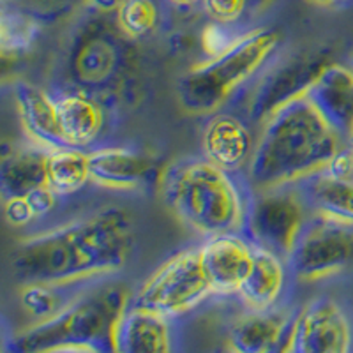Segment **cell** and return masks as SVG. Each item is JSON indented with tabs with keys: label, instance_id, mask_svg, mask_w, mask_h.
<instances>
[{
	"label": "cell",
	"instance_id": "cell-14",
	"mask_svg": "<svg viewBox=\"0 0 353 353\" xmlns=\"http://www.w3.org/2000/svg\"><path fill=\"white\" fill-rule=\"evenodd\" d=\"M295 314L265 309L235 321L228 332L230 348L241 353L288 352Z\"/></svg>",
	"mask_w": 353,
	"mask_h": 353
},
{
	"label": "cell",
	"instance_id": "cell-16",
	"mask_svg": "<svg viewBox=\"0 0 353 353\" xmlns=\"http://www.w3.org/2000/svg\"><path fill=\"white\" fill-rule=\"evenodd\" d=\"M90 181L103 188L137 189L145 185L156 173L152 156L125 147H108L88 152Z\"/></svg>",
	"mask_w": 353,
	"mask_h": 353
},
{
	"label": "cell",
	"instance_id": "cell-23",
	"mask_svg": "<svg viewBox=\"0 0 353 353\" xmlns=\"http://www.w3.org/2000/svg\"><path fill=\"white\" fill-rule=\"evenodd\" d=\"M88 181H90L88 152L77 147L48 150L46 182L59 196L77 193Z\"/></svg>",
	"mask_w": 353,
	"mask_h": 353
},
{
	"label": "cell",
	"instance_id": "cell-15",
	"mask_svg": "<svg viewBox=\"0 0 353 353\" xmlns=\"http://www.w3.org/2000/svg\"><path fill=\"white\" fill-rule=\"evenodd\" d=\"M205 157L226 172L248 168L256 141L244 119L233 113H217L203 131Z\"/></svg>",
	"mask_w": 353,
	"mask_h": 353
},
{
	"label": "cell",
	"instance_id": "cell-21",
	"mask_svg": "<svg viewBox=\"0 0 353 353\" xmlns=\"http://www.w3.org/2000/svg\"><path fill=\"white\" fill-rule=\"evenodd\" d=\"M285 283L286 267L283 258L254 245L253 265L237 293L253 311H265L272 309L279 301Z\"/></svg>",
	"mask_w": 353,
	"mask_h": 353
},
{
	"label": "cell",
	"instance_id": "cell-20",
	"mask_svg": "<svg viewBox=\"0 0 353 353\" xmlns=\"http://www.w3.org/2000/svg\"><path fill=\"white\" fill-rule=\"evenodd\" d=\"M57 110L68 147L85 149L99 140L105 129V112L97 97L72 90L57 99Z\"/></svg>",
	"mask_w": 353,
	"mask_h": 353
},
{
	"label": "cell",
	"instance_id": "cell-9",
	"mask_svg": "<svg viewBox=\"0 0 353 353\" xmlns=\"http://www.w3.org/2000/svg\"><path fill=\"white\" fill-rule=\"evenodd\" d=\"M286 261L299 281L313 283L341 272L353 261V228L318 217L305 225Z\"/></svg>",
	"mask_w": 353,
	"mask_h": 353
},
{
	"label": "cell",
	"instance_id": "cell-3",
	"mask_svg": "<svg viewBox=\"0 0 353 353\" xmlns=\"http://www.w3.org/2000/svg\"><path fill=\"white\" fill-rule=\"evenodd\" d=\"M166 207L201 235L235 233L244 226L245 205L232 173L205 159H179L159 175Z\"/></svg>",
	"mask_w": 353,
	"mask_h": 353
},
{
	"label": "cell",
	"instance_id": "cell-17",
	"mask_svg": "<svg viewBox=\"0 0 353 353\" xmlns=\"http://www.w3.org/2000/svg\"><path fill=\"white\" fill-rule=\"evenodd\" d=\"M113 348L119 353L170 352L172 330L168 316L152 309L129 305L115 327Z\"/></svg>",
	"mask_w": 353,
	"mask_h": 353
},
{
	"label": "cell",
	"instance_id": "cell-11",
	"mask_svg": "<svg viewBox=\"0 0 353 353\" xmlns=\"http://www.w3.org/2000/svg\"><path fill=\"white\" fill-rule=\"evenodd\" d=\"M353 350V323L336 301L318 297L295 314L288 352L346 353Z\"/></svg>",
	"mask_w": 353,
	"mask_h": 353
},
{
	"label": "cell",
	"instance_id": "cell-18",
	"mask_svg": "<svg viewBox=\"0 0 353 353\" xmlns=\"http://www.w3.org/2000/svg\"><path fill=\"white\" fill-rule=\"evenodd\" d=\"M14 105L28 138L44 149L68 147L62 137L57 99L32 83H17Z\"/></svg>",
	"mask_w": 353,
	"mask_h": 353
},
{
	"label": "cell",
	"instance_id": "cell-31",
	"mask_svg": "<svg viewBox=\"0 0 353 353\" xmlns=\"http://www.w3.org/2000/svg\"><path fill=\"white\" fill-rule=\"evenodd\" d=\"M85 2H87L94 11L105 12L106 14V12L117 11V9L121 8L124 0H85Z\"/></svg>",
	"mask_w": 353,
	"mask_h": 353
},
{
	"label": "cell",
	"instance_id": "cell-4",
	"mask_svg": "<svg viewBox=\"0 0 353 353\" xmlns=\"http://www.w3.org/2000/svg\"><path fill=\"white\" fill-rule=\"evenodd\" d=\"M131 305L121 285H108L71 299L55 316L12 337L11 350L20 353L115 352V327Z\"/></svg>",
	"mask_w": 353,
	"mask_h": 353
},
{
	"label": "cell",
	"instance_id": "cell-29",
	"mask_svg": "<svg viewBox=\"0 0 353 353\" xmlns=\"http://www.w3.org/2000/svg\"><path fill=\"white\" fill-rule=\"evenodd\" d=\"M325 172L329 175L337 176V179H348L353 181V147L350 145H343L341 149L334 154L332 159L329 161V165L325 166Z\"/></svg>",
	"mask_w": 353,
	"mask_h": 353
},
{
	"label": "cell",
	"instance_id": "cell-36",
	"mask_svg": "<svg viewBox=\"0 0 353 353\" xmlns=\"http://www.w3.org/2000/svg\"><path fill=\"white\" fill-rule=\"evenodd\" d=\"M350 62H352V68H353V53H352V57H350Z\"/></svg>",
	"mask_w": 353,
	"mask_h": 353
},
{
	"label": "cell",
	"instance_id": "cell-25",
	"mask_svg": "<svg viewBox=\"0 0 353 353\" xmlns=\"http://www.w3.org/2000/svg\"><path fill=\"white\" fill-rule=\"evenodd\" d=\"M61 288L62 285L52 283H25L20 295L21 305L39 321L48 320L68 305Z\"/></svg>",
	"mask_w": 353,
	"mask_h": 353
},
{
	"label": "cell",
	"instance_id": "cell-2",
	"mask_svg": "<svg viewBox=\"0 0 353 353\" xmlns=\"http://www.w3.org/2000/svg\"><path fill=\"white\" fill-rule=\"evenodd\" d=\"M343 140L302 94L263 122L248 165L249 184L256 191L297 184L325 170Z\"/></svg>",
	"mask_w": 353,
	"mask_h": 353
},
{
	"label": "cell",
	"instance_id": "cell-34",
	"mask_svg": "<svg viewBox=\"0 0 353 353\" xmlns=\"http://www.w3.org/2000/svg\"><path fill=\"white\" fill-rule=\"evenodd\" d=\"M170 2H173V4L176 6H193V4H198V2H201V0H170Z\"/></svg>",
	"mask_w": 353,
	"mask_h": 353
},
{
	"label": "cell",
	"instance_id": "cell-10",
	"mask_svg": "<svg viewBox=\"0 0 353 353\" xmlns=\"http://www.w3.org/2000/svg\"><path fill=\"white\" fill-rule=\"evenodd\" d=\"M327 62L320 53L299 52L286 57L265 72L249 101V117L254 124H263L276 110L302 96Z\"/></svg>",
	"mask_w": 353,
	"mask_h": 353
},
{
	"label": "cell",
	"instance_id": "cell-13",
	"mask_svg": "<svg viewBox=\"0 0 353 353\" xmlns=\"http://www.w3.org/2000/svg\"><path fill=\"white\" fill-rule=\"evenodd\" d=\"M254 260V245L235 233L214 235L200 248V261L212 292H239Z\"/></svg>",
	"mask_w": 353,
	"mask_h": 353
},
{
	"label": "cell",
	"instance_id": "cell-22",
	"mask_svg": "<svg viewBox=\"0 0 353 353\" xmlns=\"http://www.w3.org/2000/svg\"><path fill=\"white\" fill-rule=\"evenodd\" d=\"M50 149H17L2 156L0 184L2 194L25 196L34 189L46 185V156Z\"/></svg>",
	"mask_w": 353,
	"mask_h": 353
},
{
	"label": "cell",
	"instance_id": "cell-35",
	"mask_svg": "<svg viewBox=\"0 0 353 353\" xmlns=\"http://www.w3.org/2000/svg\"><path fill=\"white\" fill-rule=\"evenodd\" d=\"M350 145H352V147H353V132H352V137H350Z\"/></svg>",
	"mask_w": 353,
	"mask_h": 353
},
{
	"label": "cell",
	"instance_id": "cell-1",
	"mask_svg": "<svg viewBox=\"0 0 353 353\" xmlns=\"http://www.w3.org/2000/svg\"><path fill=\"white\" fill-rule=\"evenodd\" d=\"M134 244L137 228L129 210L105 207L25 239L12 251L11 269L25 283L68 286L121 270Z\"/></svg>",
	"mask_w": 353,
	"mask_h": 353
},
{
	"label": "cell",
	"instance_id": "cell-28",
	"mask_svg": "<svg viewBox=\"0 0 353 353\" xmlns=\"http://www.w3.org/2000/svg\"><path fill=\"white\" fill-rule=\"evenodd\" d=\"M4 217L9 225L25 226L36 217V214L25 196H8L4 198Z\"/></svg>",
	"mask_w": 353,
	"mask_h": 353
},
{
	"label": "cell",
	"instance_id": "cell-32",
	"mask_svg": "<svg viewBox=\"0 0 353 353\" xmlns=\"http://www.w3.org/2000/svg\"><path fill=\"white\" fill-rule=\"evenodd\" d=\"M309 2L321 6V8H341V6L352 4L353 0H309Z\"/></svg>",
	"mask_w": 353,
	"mask_h": 353
},
{
	"label": "cell",
	"instance_id": "cell-7",
	"mask_svg": "<svg viewBox=\"0 0 353 353\" xmlns=\"http://www.w3.org/2000/svg\"><path fill=\"white\" fill-rule=\"evenodd\" d=\"M261 189L245 210L244 228L254 245L288 260L307 225L309 207L299 188Z\"/></svg>",
	"mask_w": 353,
	"mask_h": 353
},
{
	"label": "cell",
	"instance_id": "cell-24",
	"mask_svg": "<svg viewBox=\"0 0 353 353\" xmlns=\"http://www.w3.org/2000/svg\"><path fill=\"white\" fill-rule=\"evenodd\" d=\"M159 12L154 0H124L117 9V25L129 39H143L154 32Z\"/></svg>",
	"mask_w": 353,
	"mask_h": 353
},
{
	"label": "cell",
	"instance_id": "cell-19",
	"mask_svg": "<svg viewBox=\"0 0 353 353\" xmlns=\"http://www.w3.org/2000/svg\"><path fill=\"white\" fill-rule=\"evenodd\" d=\"M309 210L332 223L353 228V181L337 179L325 170L299 181Z\"/></svg>",
	"mask_w": 353,
	"mask_h": 353
},
{
	"label": "cell",
	"instance_id": "cell-12",
	"mask_svg": "<svg viewBox=\"0 0 353 353\" xmlns=\"http://www.w3.org/2000/svg\"><path fill=\"white\" fill-rule=\"evenodd\" d=\"M304 96L330 128L348 141L353 132V68L327 62Z\"/></svg>",
	"mask_w": 353,
	"mask_h": 353
},
{
	"label": "cell",
	"instance_id": "cell-30",
	"mask_svg": "<svg viewBox=\"0 0 353 353\" xmlns=\"http://www.w3.org/2000/svg\"><path fill=\"white\" fill-rule=\"evenodd\" d=\"M57 196H59V194H57L48 184L41 185V188L34 189V191H30L28 194H25V198H27L30 207H32L36 217L52 212L57 207Z\"/></svg>",
	"mask_w": 353,
	"mask_h": 353
},
{
	"label": "cell",
	"instance_id": "cell-26",
	"mask_svg": "<svg viewBox=\"0 0 353 353\" xmlns=\"http://www.w3.org/2000/svg\"><path fill=\"white\" fill-rule=\"evenodd\" d=\"M205 11L219 23H237L245 12L251 11L249 0H203Z\"/></svg>",
	"mask_w": 353,
	"mask_h": 353
},
{
	"label": "cell",
	"instance_id": "cell-27",
	"mask_svg": "<svg viewBox=\"0 0 353 353\" xmlns=\"http://www.w3.org/2000/svg\"><path fill=\"white\" fill-rule=\"evenodd\" d=\"M237 37H233L230 34V30L226 28V23H219V21H214L209 23L207 27H203V30L200 32V44L203 52L212 59L217 57L219 53H223L225 50H228L232 46L233 41Z\"/></svg>",
	"mask_w": 353,
	"mask_h": 353
},
{
	"label": "cell",
	"instance_id": "cell-5",
	"mask_svg": "<svg viewBox=\"0 0 353 353\" xmlns=\"http://www.w3.org/2000/svg\"><path fill=\"white\" fill-rule=\"evenodd\" d=\"M281 46V34L269 27L253 28L207 62L193 65L176 83L182 108L193 115L216 113L239 88L261 71Z\"/></svg>",
	"mask_w": 353,
	"mask_h": 353
},
{
	"label": "cell",
	"instance_id": "cell-8",
	"mask_svg": "<svg viewBox=\"0 0 353 353\" xmlns=\"http://www.w3.org/2000/svg\"><path fill=\"white\" fill-rule=\"evenodd\" d=\"M209 293L212 286L201 267L200 249H185L161 265L131 299V305L172 318L194 309Z\"/></svg>",
	"mask_w": 353,
	"mask_h": 353
},
{
	"label": "cell",
	"instance_id": "cell-33",
	"mask_svg": "<svg viewBox=\"0 0 353 353\" xmlns=\"http://www.w3.org/2000/svg\"><path fill=\"white\" fill-rule=\"evenodd\" d=\"M251 2V11H261L270 0H249Z\"/></svg>",
	"mask_w": 353,
	"mask_h": 353
},
{
	"label": "cell",
	"instance_id": "cell-6",
	"mask_svg": "<svg viewBox=\"0 0 353 353\" xmlns=\"http://www.w3.org/2000/svg\"><path fill=\"white\" fill-rule=\"evenodd\" d=\"M131 41L119 25L90 21L74 37L69 52V77L77 90L90 96H113L134 71Z\"/></svg>",
	"mask_w": 353,
	"mask_h": 353
}]
</instances>
